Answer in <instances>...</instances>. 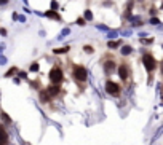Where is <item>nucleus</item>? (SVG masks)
<instances>
[{
  "mask_svg": "<svg viewBox=\"0 0 163 145\" xmlns=\"http://www.w3.org/2000/svg\"><path fill=\"white\" fill-rule=\"evenodd\" d=\"M72 75H74V78L77 81H80V83L86 81V78H88L86 69H85L83 65H74V67H72Z\"/></svg>",
  "mask_w": 163,
  "mask_h": 145,
  "instance_id": "obj_1",
  "label": "nucleus"
},
{
  "mask_svg": "<svg viewBox=\"0 0 163 145\" xmlns=\"http://www.w3.org/2000/svg\"><path fill=\"white\" fill-rule=\"evenodd\" d=\"M50 81H51L53 85H61L64 80V75H63V70H61V67H53L51 70H50Z\"/></svg>",
  "mask_w": 163,
  "mask_h": 145,
  "instance_id": "obj_2",
  "label": "nucleus"
},
{
  "mask_svg": "<svg viewBox=\"0 0 163 145\" xmlns=\"http://www.w3.org/2000/svg\"><path fill=\"white\" fill-rule=\"evenodd\" d=\"M142 64H144V67H146L147 72H152V70H155V67H157L158 62L155 61V58H153L150 53H146L144 58H142Z\"/></svg>",
  "mask_w": 163,
  "mask_h": 145,
  "instance_id": "obj_3",
  "label": "nucleus"
},
{
  "mask_svg": "<svg viewBox=\"0 0 163 145\" xmlns=\"http://www.w3.org/2000/svg\"><path fill=\"white\" fill-rule=\"evenodd\" d=\"M105 91H107V94H110V96H120L121 86L118 83H115V81L107 80L105 81Z\"/></svg>",
  "mask_w": 163,
  "mask_h": 145,
  "instance_id": "obj_4",
  "label": "nucleus"
},
{
  "mask_svg": "<svg viewBox=\"0 0 163 145\" xmlns=\"http://www.w3.org/2000/svg\"><path fill=\"white\" fill-rule=\"evenodd\" d=\"M118 75H120V78L123 81H128V78H130V67L125 64H121L120 67H118Z\"/></svg>",
  "mask_w": 163,
  "mask_h": 145,
  "instance_id": "obj_5",
  "label": "nucleus"
},
{
  "mask_svg": "<svg viewBox=\"0 0 163 145\" xmlns=\"http://www.w3.org/2000/svg\"><path fill=\"white\" fill-rule=\"evenodd\" d=\"M114 70H115V61H114V59L105 61V62H104V72L107 73V75H110Z\"/></svg>",
  "mask_w": 163,
  "mask_h": 145,
  "instance_id": "obj_6",
  "label": "nucleus"
},
{
  "mask_svg": "<svg viewBox=\"0 0 163 145\" xmlns=\"http://www.w3.org/2000/svg\"><path fill=\"white\" fill-rule=\"evenodd\" d=\"M8 142V135H6V131L3 129V126L0 124V145H6Z\"/></svg>",
  "mask_w": 163,
  "mask_h": 145,
  "instance_id": "obj_7",
  "label": "nucleus"
},
{
  "mask_svg": "<svg viewBox=\"0 0 163 145\" xmlns=\"http://www.w3.org/2000/svg\"><path fill=\"white\" fill-rule=\"evenodd\" d=\"M47 92L50 94V96H58L59 94V86L58 85H51L47 88Z\"/></svg>",
  "mask_w": 163,
  "mask_h": 145,
  "instance_id": "obj_8",
  "label": "nucleus"
},
{
  "mask_svg": "<svg viewBox=\"0 0 163 145\" xmlns=\"http://www.w3.org/2000/svg\"><path fill=\"white\" fill-rule=\"evenodd\" d=\"M50 97H51V96H50V94L47 92V89L40 91V96H38V99H40V102H42V104H47L48 101H50Z\"/></svg>",
  "mask_w": 163,
  "mask_h": 145,
  "instance_id": "obj_9",
  "label": "nucleus"
},
{
  "mask_svg": "<svg viewBox=\"0 0 163 145\" xmlns=\"http://www.w3.org/2000/svg\"><path fill=\"white\" fill-rule=\"evenodd\" d=\"M69 51V46H64V48H56V49H53V53L54 54H63V53H67Z\"/></svg>",
  "mask_w": 163,
  "mask_h": 145,
  "instance_id": "obj_10",
  "label": "nucleus"
},
{
  "mask_svg": "<svg viewBox=\"0 0 163 145\" xmlns=\"http://www.w3.org/2000/svg\"><path fill=\"white\" fill-rule=\"evenodd\" d=\"M47 16H48V18H54V19H61V16H59V14H56L54 11H47Z\"/></svg>",
  "mask_w": 163,
  "mask_h": 145,
  "instance_id": "obj_11",
  "label": "nucleus"
},
{
  "mask_svg": "<svg viewBox=\"0 0 163 145\" xmlns=\"http://www.w3.org/2000/svg\"><path fill=\"white\" fill-rule=\"evenodd\" d=\"M120 45H121V42H109V43H107V46L112 48V49L117 48V46H120Z\"/></svg>",
  "mask_w": 163,
  "mask_h": 145,
  "instance_id": "obj_12",
  "label": "nucleus"
},
{
  "mask_svg": "<svg viewBox=\"0 0 163 145\" xmlns=\"http://www.w3.org/2000/svg\"><path fill=\"white\" fill-rule=\"evenodd\" d=\"M83 51H85V53H89V54L95 53V49H93V46H91V45H85V46H83Z\"/></svg>",
  "mask_w": 163,
  "mask_h": 145,
  "instance_id": "obj_13",
  "label": "nucleus"
},
{
  "mask_svg": "<svg viewBox=\"0 0 163 145\" xmlns=\"http://www.w3.org/2000/svg\"><path fill=\"white\" fill-rule=\"evenodd\" d=\"M2 120H3L5 123H8V124L11 123V118H10V116H8V115H6L5 112H2Z\"/></svg>",
  "mask_w": 163,
  "mask_h": 145,
  "instance_id": "obj_14",
  "label": "nucleus"
},
{
  "mask_svg": "<svg viewBox=\"0 0 163 145\" xmlns=\"http://www.w3.org/2000/svg\"><path fill=\"white\" fill-rule=\"evenodd\" d=\"M121 53L123 54H130L131 53V46H128V45H126V46H121Z\"/></svg>",
  "mask_w": 163,
  "mask_h": 145,
  "instance_id": "obj_15",
  "label": "nucleus"
},
{
  "mask_svg": "<svg viewBox=\"0 0 163 145\" xmlns=\"http://www.w3.org/2000/svg\"><path fill=\"white\" fill-rule=\"evenodd\" d=\"M15 72H16V67H11V69L5 73V77H13V75H15Z\"/></svg>",
  "mask_w": 163,
  "mask_h": 145,
  "instance_id": "obj_16",
  "label": "nucleus"
},
{
  "mask_svg": "<svg viewBox=\"0 0 163 145\" xmlns=\"http://www.w3.org/2000/svg\"><path fill=\"white\" fill-rule=\"evenodd\" d=\"M37 70H38V64H37V62H34V64L31 65V72H37Z\"/></svg>",
  "mask_w": 163,
  "mask_h": 145,
  "instance_id": "obj_17",
  "label": "nucleus"
},
{
  "mask_svg": "<svg viewBox=\"0 0 163 145\" xmlns=\"http://www.w3.org/2000/svg\"><path fill=\"white\" fill-rule=\"evenodd\" d=\"M31 86L35 88V89H38V88H40V83H38V81H31Z\"/></svg>",
  "mask_w": 163,
  "mask_h": 145,
  "instance_id": "obj_18",
  "label": "nucleus"
},
{
  "mask_svg": "<svg viewBox=\"0 0 163 145\" xmlns=\"http://www.w3.org/2000/svg\"><path fill=\"white\" fill-rule=\"evenodd\" d=\"M77 24H79V26H83V24H85V19H83V18H79V19H77Z\"/></svg>",
  "mask_w": 163,
  "mask_h": 145,
  "instance_id": "obj_19",
  "label": "nucleus"
},
{
  "mask_svg": "<svg viewBox=\"0 0 163 145\" xmlns=\"http://www.w3.org/2000/svg\"><path fill=\"white\" fill-rule=\"evenodd\" d=\"M150 22H152V24H158L160 21H158V18H152V19H150Z\"/></svg>",
  "mask_w": 163,
  "mask_h": 145,
  "instance_id": "obj_20",
  "label": "nucleus"
},
{
  "mask_svg": "<svg viewBox=\"0 0 163 145\" xmlns=\"http://www.w3.org/2000/svg\"><path fill=\"white\" fill-rule=\"evenodd\" d=\"M85 18H88V19H91L93 16H91V13H89V11H86V13H85Z\"/></svg>",
  "mask_w": 163,
  "mask_h": 145,
  "instance_id": "obj_21",
  "label": "nucleus"
}]
</instances>
